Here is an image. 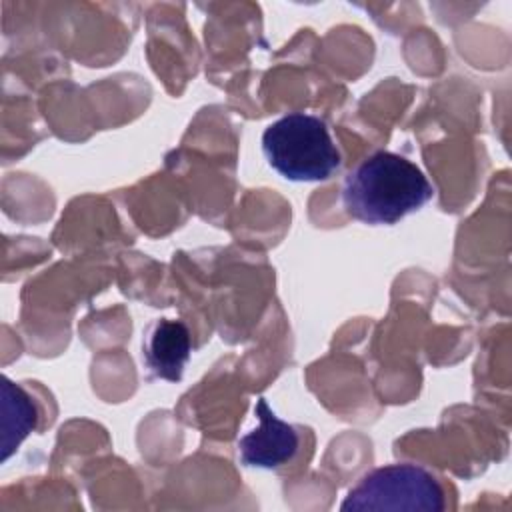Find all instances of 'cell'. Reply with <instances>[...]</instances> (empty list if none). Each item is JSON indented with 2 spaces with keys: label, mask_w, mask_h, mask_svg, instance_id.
Wrapping results in <instances>:
<instances>
[{
  "label": "cell",
  "mask_w": 512,
  "mask_h": 512,
  "mask_svg": "<svg viewBox=\"0 0 512 512\" xmlns=\"http://www.w3.org/2000/svg\"><path fill=\"white\" fill-rule=\"evenodd\" d=\"M434 196L426 174L408 158L378 150L348 172L342 186L344 210L364 224H396Z\"/></svg>",
  "instance_id": "obj_1"
},
{
  "label": "cell",
  "mask_w": 512,
  "mask_h": 512,
  "mask_svg": "<svg viewBox=\"0 0 512 512\" xmlns=\"http://www.w3.org/2000/svg\"><path fill=\"white\" fill-rule=\"evenodd\" d=\"M268 164L292 182H322L342 164L340 152L324 120L306 112H290L262 134Z\"/></svg>",
  "instance_id": "obj_2"
},
{
  "label": "cell",
  "mask_w": 512,
  "mask_h": 512,
  "mask_svg": "<svg viewBox=\"0 0 512 512\" xmlns=\"http://www.w3.org/2000/svg\"><path fill=\"white\" fill-rule=\"evenodd\" d=\"M446 506L438 480L422 466L400 462L364 474L340 504L348 510H406L440 512Z\"/></svg>",
  "instance_id": "obj_3"
},
{
  "label": "cell",
  "mask_w": 512,
  "mask_h": 512,
  "mask_svg": "<svg viewBox=\"0 0 512 512\" xmlns=\"http://www.w3.org/2000/svg\"><path fill=\"white\" fill-rule=\"evenodd\" d=\"M254 412L260 424L238 440L240 462L248 468L276 470L294 460L300 448L298 428L280 420L266 398H258Z\"/></svg>",
  "instance_id": "obj_4"
},
{
  "label": "cell",
  "mask_w": 512,
  "mask_h": 512,
  "mask_svg": "<svg viewBox=\"0 0 512 512\" xmlns=\"http://www.w3.org/2000/svg\"><path fill=\"white\" fill-rule=\"evenodd\" d=\"M192 338L182 320L160 318L156 320L144 338V362L152 376L178 382L184 366L190 360Z\"/></svg>",
  "instance_id": "obj_5"
},
{
  "label": "cell",
  "mask_w": 512,
  "mask_h": 512,
  "mask_svg": "<svg viewBox=\"0 0 512 512\" xmlns=\"http://www.w3.org/2000/svg\"><path fill=\"white\" fill-rule=\"evenodd\" d=\"M4 438H2V460H6L14 448L36 428L38 412L30 396L10 380H4Z\"/></svg>",
  "instance_id": "obj_6"
}]
</instances>
